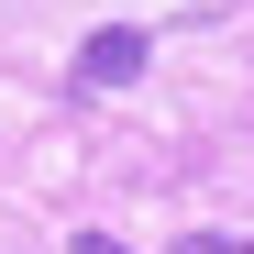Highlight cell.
Returning <instances> with one entry per match:
<instances>
[{
    "mask_svg": "<svg viewBox=\"0 0 254 254\" xmlns=\"http://www.w3.org/2000/svg\"><path fill=\"white\" fill-rule=\"evenodd\" d=\"M144 56H155V33H133V22H100L89 33V45H77V66H66V89H133V77H144Z\"/></svg>",
    "mask_w": 254,
    "mask_h": 254,
    "instance_id": "1",
    "label": "cell"
},
{
    "mask_svg": "<svg viewBox=\"0 0 254 254\" xmlns=\"http://www.w3.org/2000/svg\"><path fill=\"white\" fill-rule=\"evenodd\" d=\"M177 254H254V243H243V232H188Z\"/></svg>",
    "mask_w": 254,
    "mask_h": 254,
    "instance_id": "2",
    "label": "cell"
},
{
    "mask_svg": "<svg viewBox=\"0 0 254 254\" xmlns=\"http://www.w3.org/2000/svg\"><path fill=\"white\" fill-rule=\"evenodd\" d=\"M77 254H133V243H111V232H77Z\"/></svg>",
    "mask_w": 254,
    "mask_h": 254,
    "instance_id": "3",
    "label": "cell"
}]
</instances>
